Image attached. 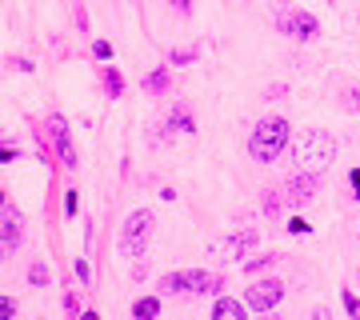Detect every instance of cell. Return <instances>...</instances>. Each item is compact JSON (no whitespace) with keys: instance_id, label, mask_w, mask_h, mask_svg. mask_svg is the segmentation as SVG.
<instances>
[{"instance_id":"15","label":"cell","mask_w":360,"mask_h":320,"mask_svg":"<svg viewBox=\"0 0 360 320\" xmlns=\"http://www.w3.org/2000/svg\"><path fill=\"white\" fill-rule=\"evenodd\" d=\"M168 89V68H156L144 77V92H165Z\"/></svg>"},{"instance_id":"14","label":"cell","mask_w":360,"mask_h":320,"mask_svg":"<svg viewBox=\"0 0 360 320\" xmlns=\"http://www.w3.org/2000/svg\"><path fill=\"white\" fill-rule=\"evenodd\" d=\"M168 128H172V132H196V124H193V116L184 113V108H176V113L168 116Z\"/></svg>"},{"instance_id":"19","label":"cell","mask_w":360,"mask_h":320,"mask_svg":"<svg viewBox=\"0 0 360 320\" xmlns=\"http://www.w3.org/2000/svg\"><path fill=\"white\" fill-rule=\"evenodd\" d=\"M92 56H96V60H108V56H112V44H108V40H96V44H92Z\"/></svg>"},{"instance_id":"10","label":"cell","mask_w":360,"mask_h":320,"mask_svg":"<svg viewBox=\"0 0 360 320\" xmlns=\"http://www.w3.org/2000/svg\"><path fill=\"white\" fill-rule=\"evenodd\" d=\"M16 244H20V217L13 208H4V256H13Z\"/></svg>"},{"instance_id":"7","label":"cell","mask_w":360,"mask_h":320,"mask_svg":"<svg viewBox=\"0 0 360 320\" xmlns=\"http://www.w3.org/2000/svg\"><path fill=\"white\" fill-rule=\"evenodd\" d=\"M49 136L56 141V153H60V160H65L68 168L77 165V153H72V141H68V124H65V116H49Z\"/></svg>"},{"instance_id":"2","label":"cell","mask_w":360,"mask_h":320,"mask_svg":"<svg viewBox=\"0 0 360 320\" xmlns=\"http://www.w3.org/2000/svg\"><path fill=\"white\" fill-rule=\"evenodd\" d=\"M288 136H292V128H288V120H284V116L260 120V124L252 128V136H248V153H252V160H257V165H272V160L284 153Z\"/></svg>"},{"instance_id":"8","label":"cell","mask_w":360,"mask_h":320,"mask_svg":"<svg viewBox=\"0 0 360 320\" xmlns=\"http://www.w3.org/2000/svg\"><path fill=\"white\" fill-rule=\"evenodd\" d=\"M252 248H257V229H240V232L229 241V256H232V260H245Z\"/></svg>"},{"instance_id":"25","label":"cell","mask_w":360,"mask_h":320,"mask_svg":"<svg viewBox=\"0 0 360 320\" xmlns=\"http://www.w3.org/2000/svg\"><path fill=\"white\" fill-rule=\"evenodd\" d=\"M352 184H356V200H360V172H352Z\"/></svg>"},{"instance_id":"17","label":"cell","mask_w":360,"mask_h":320,"mask_svg":"<svg viewBox=\"0 0 360 320\" xmlns=\"http://www.w3.org/2000/svg\"><path fill=\"white\" fill-rule=\"evenodd\" d=\"M269 264H276V256H252V260H245V272H260Z\"/></svg>"},{"instance_id":"1","label":"cell","mask_w":360,"mask_h":320,"mask_svg":"<svg viewBox=\"0 0 360 320\" xmlns=\"http://www.w3.org/2000/svg\"><path fill=\"white\" fill-rule=\"evenodd\" d=\"M292 160L300 168H309V172L333 165L336 160V136L324 132V128H304V132L292 141Z\"/></svg>"},{"instance_id":"9","label":"cell","mask_w":360,"mask_h":320,"mask_svg":"<svg viewBox=\"0 0 360 320\" xmlns=\"http://www.w3.org/2000/svg\"><path fill=\"white\" fill-rule=\"evenodd\" d=\"M217 288H220V276H217V272H205V269L188 272V293L208 296V293H217Z\"/></svg>"},{"instance_id":"3","label":"cell","mask_w":360,"mask_h":320,"mask_svg":"<svg viewBox=\"0 0 360 320\" xmlns=\"http://www.w3.org/2000/svg\"><path fill=\"white\" fill-rule=\"evenodd\" d=\"M153 212L148 208H136L129 220H124V229H120V252L129 256V260H141L148 252V241H153Z\"/></svg>"},{"instance_id":"21","label":"cell","mask_w":360,"mask_h":320,"mask_svg":"<svg viewBox=\"0 0 360 320\" xmlns=\"http://www.w3.org/2000/svg\"><path fill=\"white\" fill-rule=\"evenodd\" d=\"M196 60V49H184V52H172V64H188Z\"/></svg>"},{"instance_id":"24","label":"cell","mask_w":360,"mask_h":320,"mask_svg":"<svg viewBox=\"0 0 360 320\" xmlns=\"http://www.w3.org/2000/svg\"><path fill=\"white\" fill-rule=\"evenodd\" d=\"M168 4H172L176 13H188V8H193V0H168Z\"/></svg>"},{"instance_id":"22","label":"cell","mask_w":360,"mask_h":320,"mask_svg":"<svg viewBox=\"0 0 360 320\" xmlns=\"http://www.w3.org/2000/svg\"><path fill=\"white\" fill-rule=\"evenodd\" d=\"M345 308H348V312H352V316L360 320V300H356L352 293H345Z\"/></svg>"},{"instance_id":"20","label":"cell","mask_w":360,"mask_h":320,"mask_svg":"<svg viewBox=\"0 0 360 320\" xmlns=\"http://www.w3.org/2000/svg\"><path fill=\"white\" fill-rule=\"evenodd\" d=\"M345 108L360 113V89H348V92H345Z\"/></svg>"},{"instance_id":"11","label":"cell","mask_w":360,"mask_h":320,"mask_svg":"<svg viewBox=\"0 0 360 320\" xmlns=\"http://www.w3.org/2000/svg\"><path fill=\"white\" fill-rule=\"evenodd\" d=\"M245 312H248V300L240 305V300H232V296H220L217 305H212V316L217 320H224V316H240L245 320Z\"/></svg>"},{"instance_id":"13","label":"cell","mask_w":360,"mask_h":320,"mask_svg":"<svg viewBox=\"0 0 360 320\" xmlns=\"http://www.w3.org/2000/svg\"><path fill=\"white\" fill-rule=\"evenodd\" d=\"M156 312H160V300H156V296H141V300L132 305V316H136V320H144V316H156Z\"/></svg>"},{"instance_id":"23","label":"cell","mask_w":360,"mask_h":320,"mask_svg":"<svg viewBox=\"0 0 360 320\" xmlns=\"http://www.w3.org/2000/svg\"><path fill=\"white\" fill-rule=\"evenodd\" d=\"M288 232H292V236H300V232H309V224H304L300 217H292V220H288Z\"/></svg>"},{"instance_id":"5","label":"cell","mask_w":360,"mask_h":320,"mask_svg":"<svg viewBox=\"0 0 360 320\" xmlns=\"http://www.w3.org/2000/svg\"><path fill=\"white\" fill-rule=\"evenodd\" d=\"M312 196H316V172L300 168V172L284 184V200H288V205H304V200H312Z\"/></svg>"},{"instance_id":"4","label":"cell","mask_w":360,"mask_h":320,"mask_svg":"<svg viewBox=\"0 0 360 320\" xmlns=\"http://www.w3.org/2000/svg\"><path fill=\"white\" fill-rule=\"evenodd\" d=\"M245 300H248V308H257V312H272V308L284 300V284L281 281H257L252 288L245 293Z\"/></svg>"},{"instance_id":"26","label":"cell","mask_w":360,"mask_h":320,"mask_svg":"<svg viewBox=\"0 0 360 320\" xmlns=\"http://www.w3.org/2000/svg\"><path fill=\"white\" fill-rule=\"evenodd\" d=\"M356 20H360V13H356Z\"/></svg>"},{"instance_id":"18","label":"cell","mask_w":360,"mask_h":320,"mask_svg":"<svg viewBox=\"0 0 360 320\" xmlns=\"http://www.w3.org/2000/svg\"><path fill=\"white\" fill-rule=\"evenodd\" d=\"M104 84H108V92H112V96H120V89H124V80H120V72H112V68L104 72Z\"/></svg>"},{"instance_id":"12","label":"cell","mask_w":360,"mask_h":320,"mask_svg":"<svg viewBox=\"0 0 360 320\" xmlns=\"http://www.w3.org/2000/svg\"><path fill=\"white\" fill-rule=\"evenodd\" d=\"M160 288H165L168 296H176V293H188V272H168L165 281H160Z\"/></svg>"},{"instance_id":"16","label":"cell","mask_w":360,"mask_h":320,"mask_svg":"<svg viewBox=\"0 0 360 320\" xmlns=\"http://www.w3.org/2000/svg\"><path fill=\"white\" fill-rule=\"evenodd\" d=\"M28 281L37 284V288H44V284L52 281V272H49V264H40V260H37V264H32V269H28Z\"/></svg>"},{"instance_id":"6","label":"cell","mask_w":360,"mask_h":320,"mask_svg":"<svg viewBox=\"0 0 360 320\" xmlns=\"http://www.w3.org/2000/svg\"><path fill=\"white\" fill-rule=\"evenodd\" d=\"M316 16L312 13H288V16H281V32H288V37H296V40H312L316 37Z\"/></svg>"}]
</instances>
